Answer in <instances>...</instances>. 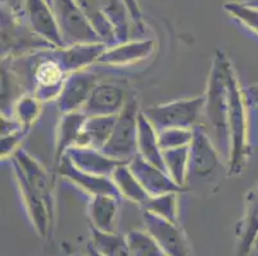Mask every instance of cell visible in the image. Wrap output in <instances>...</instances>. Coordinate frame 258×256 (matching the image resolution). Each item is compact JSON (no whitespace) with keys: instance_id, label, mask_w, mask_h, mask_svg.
Wrapping results in <instances>:
<instances>
[{"instance_id":"cell-1","label":"cell","mask_w":258,"mask_h":256,"mask_svg":"<svg viewBox=\"0 0 258 256\" xmlns=\"http://www.w3.org/2000/svg\"><path fill=\"white\" fill-rule=\"evenodd\" d=\"M225 72L229 95V132L230 156L227 160V175L235 176L243 172L250 156L249 144V100L247 91L240 86L235 69L226 58Z\"/></svg>"},{"instance_id":"cell-2","label":"cell","mask_w":258,"mask_h":256,"mask_svg":"<svg viewBox=\"0 0 258 256\" xmlns=\"http://www.w3.org/2000/svg\"><path fill=\"white\" fill-rule=\"evenodd\" d=\"M227 56L222 51H217L213 58L212 68L208 77L207 93L205 95V114L216 147L225 160L230 156L229 132V95L225 72V62Z\"/></svg>"},{"instance_id":"cell-3","label":"cell","mask_w":258,"mask_h":256,"mask_svg":"<svg viewBox=\"0 0 258 256\" xmlns=\"http://www.w3.org/2000/svg\"><path fill=\"white\" fill-rule=\"evenodd\" d=\"M140 116L139 103L128 98L125 108L117 116L112 135L102 151L109 158L127 164L138 155V119Z\"/></svg>"},{"instance_id":"cell-4","label":"cell","mask_w":258,"mask_h":256,"mask_svg":"<svg viewBox=\"0 0 258 256\" xmlns=\"http://www.w3.org/2000/svg\"><path fill=\"white\" fill-rule=\"evenodd\" d=\"M142 112L157 132L170 128L193 130L205 112V96L154 105Z\"/></svg>"},{"instance_id":"cell-5","label":"cell","mask_w":258,"mask_h":256,"mask_svg":"<svg viewBox=\"0 0 258 256\" xmlns=\"http://www.w3.org/2000/svg\"><path fill=\"white\" fill-rule=\"evenodd\" d=\"M53 9L59 25L64 48L76 44L102 42L75 0H53Z\"/></svg>"},{"instance_id":"cell-6","label":"cell","mask_w":258,"mask_h":256,"mask_svg":"<svg viewBox=\"0 0 258 256\" xmlns=\"http://www.w3.org/2000/svg\"><path fill=\"white\" fill-rule=\"evenodd\" d=\"M144 229L157 241L168 256H193L187 237L179 223L170 222L151 211L143 214Z\"/></svg>"},{"instance_id":"cell-7","label":"cell","mask_w":258,"mask_h":256,"mask_svg":"<svg viewBox=\"0 0 258 256\" xmlns=\"http://www.w3.org/2000/svg\"><path fill=\"white\" fill-rule=\"evenodd\" d=\"M221 164V154L212 138L202 126L194 127L193 141L189 146V176L207 180Z\"/></svg>"},{"instance_id":"cell-8","label":"cell","mask_w":258,"mask_h":256,"mask_svg":"<svg viewBox=\"0 0 258 256\" xmlns=\"http://www.w3.org/2000/svg\"><path fill=\"white\" fill-rule=\"evenodd\" d=\"M98 82L99 78L97 74L89 69L70 73L57 99L58 110L62 114L81 112Z\"/></svg>"},{"instance_id":"cell-9","label":"cell","mask_w":258,"mask_h":256,"mask_svg":"<svg viewBox=\"0 0 258 256\" xmlns=\"http://www.w3.org/2000/svg\"><path fill=\"white\" fill-rule=\"evenodd\" d=\"M128 100L126 89L111 81H99L81 112L86 117L118 116Z\"/></svg>"},{"instance_id":"cell-10","label":"cell","mask_w":258,"mask_h":256,"mask_svg":"<svg viewBox=\"0 0 258 256\" xmlns=\"http://www.w3.org/2000/svg\"><path fill=\"white\" fill-rule=\"evenodd\" d=\"M12 168H13V175H15L18 190H20L21 196H22L26 213L29 215V219L34 227L35 232L40 237H48V234L53 229L54 218L51 217L45 201L35 191L34 187L30 185L29 181L26 180L23 173L17 166L12 164Z\"/></svg>"},{"instance_id":"cell-11","label":"cell","mask_w":258,"mask_h":256,"mask_svg":"<svg viewBox=\"0 0 258 256\" xmlns=\"http://www.w3.org/2000/svg\"><path fill=\"white\" fill-rule=\"evenodd\" d=\"M69 73L54 56H44L34 69V95L41 103L57 100Z\"/></svg>"},{"instance_id":"cell-12","label":"cell","mask_w":258,"mask_h":256,"mask_svg":"<svg viewBox=\"0 0 258 256\" xmlns=\"http://www.w3.org/2000/svg\"><path fill=\"white\" fill-rule=\"evenodd\" d=\"M26 12L34 34L45 40L54 49L64 48L54 9L46 0H26Z\"/></svg>"},{"instance_id":"cell-13","label":"cell","mask_w":258,"mask_h":256,"mask_svg":"<svg viewBox=\"0 0 258 256\" xmlns=\"http://www.w3.org/2000/svg\"><path fill=\"white\" fill-rule=\"evenodd\" d=\"M12 164L17 166L26 180L34 187L35 191L41 196L54 218V183L41 164L32 158L31 155L23 149H18L11 158Z\"/></svg>"},{"instance_id":"cell-14","label":"cell","mask_w":258,"mask_h":256,"mask_svg":"<svg viewBox=\"0 0 258 256\" xmlns=\"http://www.w3.org/2000/svg\"><path fill=\"white\" fill-rule=\"evenodd\" d=\"M55 169H57L58 175L60 177L64 178L66 181H69L70 183L75 185L76 187H79L80 190H84L90 196L113 195V196L121 197L111 177H103V176H95L91 175V173L84 172V170L77 168L70 160L69 156H66V155L55 165Z\"/></svg>"},{"instance_id":"cell-15","label":"cell","mask_w":258,"mask_h":256,"mask_svg":"<svg viewBox=\"0 0 258 256\" xmlns=\"http://www.w3.org/2000/svg\"><path fill=\"white\" fill-rule=\"evenodd\" d=\"M130 166L131 172L135 175V177L142 183L145 191L149 194V196H159V195L168 194V192H180L184 191L185 189L177 186L168 173L153 164L148 163L147 160L140 156L139 154L127 163Z\"/></svg>"},{"instance_id":"cell-16","label":"cell","mask_w":258,"mask_h":256,"mask_svg":"<svg viewBox=\"0 0 258 256\" xmlns=\"http://www.w3.org/2000/svg\"><path fill=\"white\" fill-rule=\"evenodd\" d=\"M156 50V41L153 40H134L119 42L108 46L99 56L97 64L109 67H123L145 60Z\"/></svg>"},{"instance_id":"cell-17","label":"cell","mask_w":258,"mask_h":256,"mask_svg":"<svg viewBox=\"0 0 258 256\" xmlns=\"http://www.w3.org/2000/svg\"><path fill=\"white\" fill-rule=\"evenodd\" d=\"M235 237L236 256H249L258 238V183L248 192Z\"/></svg>"},{"instance_id":"cell-18","label":"cell","mask_w":258,"mask_h":256,"mask_svg":"<svg viewBox=\"0 0 258 256\" xmlns=\"http://www.w3.org/2000/svg\"><path fill=\"white\" fill-rule=\"evenodd\" d=\"M107 48L104 42L76 44L54 50V56L60 63L63 69L70 74L76 70L86 69L94 63H98L99 56Z\"/></svg>"},{"instance_id":"cell-19","label":"cell","mask_w":258,"mask_h":256,"mask_svg":"<svg viewBox=\"0 0 258 256\" xmlns=\"http://www.w3.org/2000/svg\"><path fill=\"white\" fill-rule=\"evenodd\" d=\"M66 156H69L70 160L84 172L103 177H111L117 166L125 164L109 158L102 150L91 147H71L66 152Z\"/></svg>"},{"instance_id":"cell-20","label":"cell","mask_w":258,"mask_h":256,"mask_svg":"<svg viewBox=\"0 0 258 256\" xmlns=\"http://www.w3.org/2000/svg\"><path fill=\"white\" fill-rule=\"evenodd\" d=\"M121 197L113 195H95L88 204V217L91 228L104 233H116L117 217Z\"/></svg>"},{"instance_id":"cell-21","label":"cell","mask_w":258,"mask_h":256,"mask_svg":"<svg viewBox=\"0 0 258 256\" xmlns=\"http://www.w3.org/2000/svg\"><path fill=\"white\" fill-rule=\"evenodd\" d=\"M86 118L88 117L83 112L62 114L57 128V138H55V154H54L55 165L59 163L66 152L77 145Z\"/></svg>"},{"instance_id":"cell-22","label":"cell","mask_w":258,"mask_h":256,"mask_svg":"<svg viewBox=\"0 0 258 256\" xmlns=\"http://www.w3.org/2000/svg\"><path fill=\"white\" fill-rule=\"evenodd\" d=\"M138 154L148 163L166 170L163 163V151L159 146L158 132L143 114V112H140L138 119Z\"/></svg>"},{"instance_id":"cell-23","label":"cell","mask_w":258,"mask_h":256,"mask_svg":"<svg viewBox=\"0 0 258 256\" xmlns=\"http://www.w3.org/2000/svg\"><path fill=\"white\" fill-rule=\"evenodd\" d=\"M117 116L88 117L76 146L102 150L112 135Z\"/></svg>"},{"instance_id":"cell-24","label":"cell","mask_w":258,"mask_h":256,"mask_svg":"<svg viewBox=\"0 0 258 256\" xmlns=\"http://www.w3.org/2000/svg\"><path fill=\"white\" fill-rule=\"evenodd\" d=\"M114 186L118 190L121 197L131 201L138 205L145 206L151 200V196L145 191L142 183L139 182L135 175L131 172L130 166L127 164H121L114 169L113 175L111 176Z\"/></svg>"},{"instance_id":"cell-25","label":"cell","mask_w":258,"mask_h":256,"mask_svg":"<svg viewBox=\"0 0 258 256\" xmlns=\"http://www.w3.org/2000/svg\"><path fill=\"white\" fill-rule=\"evenodd\" d=\"M100 12L109 21L116 34L117 44L128 41L131 21L130 12L123 0H95Z\"/></svg>"},{"instance_id":"cell-26","label":"cell","mask_w":258,"mask_h":256,"mask_svg":"<svg viewBox=\"0 0 258 256\" xmlns=\"http://www.w3.org/2000/svg\"><path fill=\"white\" fill-rule=\"evenodd\" d=\"M75 2L85 14V17L88 18L91 27L97 32L102 42H104L107 46L116 45L117 40L113 27L109 21L104 17V14L100 12L97 2L95 0H75Z\"/></svg>"},{"instance_id":"cell-27","label":"cell","mask_w":258,"mask_h":256,"mask_svg":"<svg viewBox=\"0 0 258 256\" xmlns=\"http://www.w3.org/2000/svg\"><path fill=\"white\" fill-rule=\"evenodd\" d=\"M166 172L177 186L185 189L189 177V146L163 151Z\"/></svg>"},{"instance_id":"cell-28","label":"cell","mask_w":258,"mask_h":256,"mask_svg":"<svg viewBox=\"0 0 258 256\" xmlns=\"http://www.w3.org/2000/svg\"><path fill=\"white\" fill-rule=\"evenodd\" d=\"M93 247L103 256H134L125 236L91 228Z\"/></svg>"},{"instance_id":"cell-29","label":"cell","mask_w":258,"mask_h":256,"mask_svg":"<svg viewBox=\"0 0 258 256\" xmlns=\"http://www.w3.org/2000/svg\"><path fill=\"white\" fill-rule=\"evenodd\" d=\"M144 210L151 211L170 222L179 223V194L168 192L151 197V200L144 206Z\"/></svg>"},{"instance_id":"cell-30","label":"cell","mask_w":258,"mask_h":256,"mask_svg":"<svg viewBox=\"0 0 258 256\" xmlns=\"http://www.w3.org/2000/svg\"><path fill=\"white\" fill-rule=\"evenodd\" d=\"M41 112V102L32 95H23L18 98L13 104L12 117L22 127L31 128L34 122L39 118Z\"/></svg>"},{"instance_id":"cell-31","label":"cell","mask_w":258,"mask_h":256,"mask_svg":"<svg viewBox=\"0 0 258 256\" xmlns=\"http://www.w3.org/2000/svg\"><path fill=\"white\" fill-rule=\"evenodd\" d=\"M125 237L134 256H168L145 229L131 231Z\"/></svg>"},{"instance_id":"cell-32","label":"cell","mask_w":258,"mask_h":256,"mask_svg":"<svg viewBox=\"0 0 258 256\" xmlns=\"http://www.w3.org/2000/svg\"><path fill=\"white\" fill-rule=\"evenodd\" d=\"M224 9L231 17L240 22L244 27L258 36V6L257 4L240 3V2H227Z\"/></svg>"},{"instance_id":"cell-33","label":"cell","mask_w":258,"mask_h":256,"mask_svg":"<svg viewBox=\"0 0 258 256\" xmlns=\"http://www.w3.org/2000/svg\"><path fill=\"white\" fill-rule=\"evenodd\" d=\"M194 128L193 130H184V128H170L158 132L159 146L162 151L177 147L190 146L193 141Z\"/></svg>"},{"instance_id":"cell-34","label":"cell","mask_w":258,"mask_h":256,"mask_svg":"<svg viewBox=\"0 0 258 256\" xmlns=\"http://www.w3.org/2000/svg\"><path fill=\"white\" fill-rule=\"evenodd\" d=\"M30 128H26V127H21L20 130L15 131V132L9 133L7 136H2V142H0V146H2V159L12 158L13 154L20 149V144L22 142L23 138L26 137V135L29 133Z\"/></svg>"},{"instance_id":"cell-35","label":"cell","mask_w":258,"mask_h":256,"mask_svg":"<svg viewBox=\"0 0 258 256\" xmlns=\"http://www.w3.org/2000/svg\"><path fill=\"white\" fill-rule=\"evenodd\" d=\"M127 7L128 12H130V16H131V21L135 26L143 30V14L142 11H140V7L138 4V0H123Z\"/></svg>"},{"instance_id":"cell-36","label":"cell","mask_w":258,"mask_h":256,"mask_svg":"<svg viewBox=\"0 0 258 256\" xmlns=\"http://www.w3.org/2000/svg\"><path fill=\"white\" fill-rule=\"evenodd\" d=\"M247 96L250 105H253V107H258V83L252 84V86L248 89Z\"/></svg>"},{"instance_id":"cell-37","label":"cell","mask_w":258,"mask_h":256,"mask_svg":"<svg viewBox=\"0 0 258 256\" xmlns=\"http://www.w3.org/2000/svg\"><path fill=\"white\" fill-rule=\"evenodd\" d=\"M254 251H257V252H258V238H257V241H255V245H254Z\"/></svg>"},{"instance_id":"cell-38","label":"cell","mask_w":258,"mask_h":256,"mask_svg":"<svg viewBox=\"0 0 258 256\" xmlns=\"http://www.w3.org/2000/svg\"><path fill=\"white\" fill-rule=\"evenodd\" d=\"M46 2H48V3H49V4H50V6H51V7H53V0H46Z\"/></svg>"},{"instance_id":"cell-39","label":"cell","mask_w":258,"mask_h":256,"mask_svg":"<svg viewBox=\"0 0 258 256\" xmlns=\"http://www.w3.org/2000/svg\"><path fill=\"white\" fill-rule=\"evenodd\" d=\"M254 4H257V6H258V0H257V2H255V3Z\"/></svg>"}]
</instances>
